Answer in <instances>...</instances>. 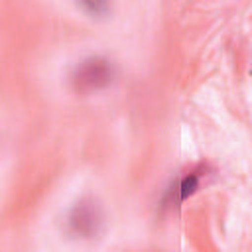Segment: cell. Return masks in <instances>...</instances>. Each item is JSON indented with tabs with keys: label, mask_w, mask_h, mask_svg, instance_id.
I'll return each mask as SVG.
<instances>
[{
	"label": "cell",
	"mask_w": 252,
	"mask_h": 252,
	"mask_svg": "<svg viewBox=\"0 0 252 252\" xmlns=\"http://www.w3.org/2000/svg\"><path fill=\"white\" fill-rule=\"evenodd\" d=\"M118 77V69L112 59L104 55H87L73 63L67 81L77 94H93L108 89Z\"/></svg>",
	"instance_id": "obj_1"
},
{
	"label": "cell",
	"mask_w": 252,
	"mask_h": 252,
	"mask_svg": "<svg viewBox=\"0 0 252 252\" xmlns=\"http://www.w3.org/2000/svg\"><path fill=\"white\" fill-rule=\"evenodd\" d=\"M104 230V209L93 195H81L65 213V232L75 240H96Z\"/></svg>",
	"instance_id": "obj_2"
},
{
	"label": "cell",
	"mask_w": 252,
	"mask_h": 252,
	"mask_svg": "<svg viewBox=\"0 0 252 252\" xmlns=\"http://www.w3.org/2000/svg\"><path fill=\"white\" fill-rule=\"evenodd\" d=\"M201 185V173L199 171H191L187 175H183L181 179H177L163 195L161 199V205L163 207H171V205H177V203H183L187 197H191L193 193H197Z\"/></svg>",
	"instance_id": "obj_3"
},
{
	"label": "cell",
	"mask_w": 252,
	"mask_h": 252,
	"mask_svg": "<svg viewBox=\"0 0 252 252\" xmlns=\"http://www.w3.org/2000/svg\"><path fill=\"white\" fill-rule=\"evenodd\" d=\"M75 4L94 20H104L112 14V4L110 0H75Z\"/></svg>",
	"instance_id": "obj_4"
}]
</instances>
